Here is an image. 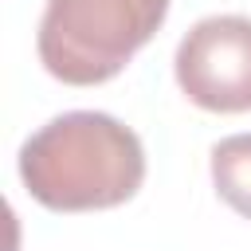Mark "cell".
Instances as JSON below:
<instances>
[{"label":"cell","instance_id":"7a4b0ae2","mask_svg":"<svg viewBox=\"0 0 251 251\" xmlns=\"http://www.w3.org/2000/svg\"><path fill=\"white\" fill-rule=\"evenodd\" d=\"M169 0H47L39 63L71 86L114 78L165 24Z\"/></svg>","mask_w":251,"mask_h":251},{"label":"cell","instance_id":"3957f363","mask_svg":"<svg viewBox=\"0 0 251 251\" xmlns=\"http://www.w3.org/2000/svg\"><path fill=\"white\" fill-rule=\"evenodd\" d=\"M176 82L200 110L243 114L251 110V20L208 16L176 47Z\"/></svg>","mask_w":251,"mask_h":251},{"label":"cell","instance_id":"6da1fadb","mask_svg":"<svg viewBox=\"0 0 251 251\" xmlns=\"http://www.w3.org/2000/svg\"><path fill=\"white\" fill-rule=\"evenodd\" d=\"M20 180L51 212L118 208L145 180V149L118 118L71 110L20 145Z\"/></svg>","mask_w":251,"mask_h":251},{"label":"cell","instance_id":"277c9868","mask_svg":"<svg viewBox=\"0 0 251 251\" xmlns=\"http://www.w3.org/2000/svg\"><path fill=\"white\" fill-rule=\"evenodd\" d=\"M212 184L239 216L251 220V133H231L212 145Z\"/></svg>","mask_w":251,"mask_h":251}]
</instances>
